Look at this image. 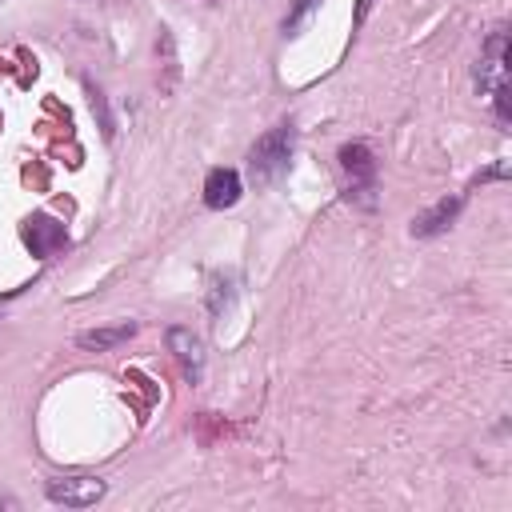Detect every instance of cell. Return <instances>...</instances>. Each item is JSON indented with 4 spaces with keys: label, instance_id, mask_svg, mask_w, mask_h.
<instances>
[{
    "label": "cell",
    "instance_id": "9c48e42d",
    "mask_svg": "<svg viewBox=\"0 0 512 512\" xmlns=\"http://www.w3.org/2000/svg\"><path fill=\"white\" fill-rule=\"evenodd\" d=\"M128 336H136V324H112V328H92V332H80L76 336V348H84V352H108V348H116V344H124Z\"/></svg>",
    "mask_w": 512,
    "mask_h": 512
},
{
    "label": "cell",
    "instance_id": "8fae6325",
    "mask_svg": "<svg viewBox=\"0 0 512 512\" xmlns=\"http://www.w3.org/2000/svg\"><path fill=\"white\" fill-rule=\"evenodd\" d=\"M316 4H320V0H292L288 16H284V24H280V28H284V36H296V32H300V24L316 12Z\"/></svg>",
    "mask_w": 512,
    "mask_h": 512
},
{
    "label": "cell",
    "instance_id": "52a82bcc",
    "mask_svg": "<svg viewBox=\"0 0 512 512\" xmlns=\"http://www.w3.org/2000/svg\"><path fill=\"white\" fill-rule=\"evenodd\" d=\"M168 352L180 360L184 376L196 384L200 372H204V344H200V336H192V328H168Z\"/></svg>",
    "mask_w": 512,
    "mask_h": 512
},
{
    "label": "cell",
    "instance_id": "5b68a950",
    "mask_svg": "<svg viewBox=\"0 0 512 512\" xmlns=\"http://www.w3.org/2000/svg\"><path fill=\"white\" fill-rule=\"evenodd\" d=\"M240 192H244V184H240V172L236 168H212L204 176V204L216 208V212L232 208L240 200Z\"/></svg>",
    "mask_w": 512,
    "mask_h": 512
},
{
    "label": "cell",
    "instance_id": "3957f363",
    "mask_svg": "<svg viewBox=\"0 0 512 512\" xmlns=\"http://www.w3.org/2000/svg\"><path fill=\"white\" fill-rule=\"evenodd\" d=\"M500 88H508V28H492L488 32L480 64H476V92L492 96Z\"/></svg>",
    "mask_w": 512,
    "mask_h": 512
},
{
    "label": "cell",
    "instance_id": "277c9868",
    "mask_svg": "<svg viewBox=\"0 0 512 512\" xmlns=\"http://www.w3.org/2000/svg\"><path fill=\"white\" fill-rule=\"evenodd\" d=\"M104 492L108 484L100 476H52L44 484V496L64 508H92L96 500H104Z\"/></svg>",
    "mask_w": 512,
    "mask_h": 512
},
{
    "label": "cell",
    "instance_id": "7c38bea8",
    "mask_svg": "<svg viewBox=\"0 0 512 512\" xmlns=\"http://www.w3.org/2000/svg\"><path fill=\"white\" fill-rule=\"evenodd\" d=\"M368 4H372V0H360V12H356V20H360V16L368 12Z\"/></svg>",
    "mask_w": 512,
    "mask_h": 512
},
{
    "label": "cell",
    "instance_id": "8992f818",
    "mask_svg": "<svg viewBox=\"0 0 512 512\" xmlns=\"http://www.w3.org/2000/svg\"><path fill=\"white\" fill-rule=\"evenodd\" d=\"M24 244L32 248V256H52L56 248L68 244V232L52 216H32V220H24Z\"/></svg>",
    "mask_w": 512,
    "mask_h": 512
},
{
    "label": "cell",
    "instance_id": "ba28073f",
    "mask_svg": "<svg viewBox=\"0 0 512 512\" xmlns=\"http://www.w3.org/2000/svg\"><path fill=\"white\" fill-rule=\"evenodd\" d=\"M460 208H464V196H452V200H440V204H432L428 212H420V216L412 220V236L428 240V236H440V232H448V228L456 224Z\"/></svg>",
    "mask_w": 512,
    "mask_h": 512
},
{
    "label": "cell",
    "instance_id": "7a4b0ae2",
    "mask_svg": "<svg viewBox=\"0 0 512 512\" xmlns=\"http://www.w3.org/2000/svg\"><path fill=\"white\" fill-rule=\"evenodd\" d=\"M340 168L348 176V200L372 208L376 204V160H372V148L364 140H352L340 148Z\"/></svg>",
    "mask_w": 512,
    "mask_h": 512
},
{
    "label": "cell",
    "instance_id": "30bf717a",
    "mask_svg": "<svg viewBox=\"0 0 512 512\" xmlns=\"http://www.w3.org/2000/svg\"><path fill=\"white\" fill-rule=\"evenodd\" d=\"M236 292H240V272H216L212 276V288H208V316H224L228 308H232V300H236Z\"/></svg>",
    "mask_w": 512,
    "mask_h": 512
},
{
    "label": "cell",
    "instance_id": "6da1fadb",
    "mask_svg": "<svg viewBox=\"0 0 512 512\" xmlns=\"http://www.w3.org/2000/svg\"><path fill=\"white\" fill-rule=\"evenodd\" d=\"M292 148H296V128H292L288 120H280L276 128H268V132L252 144V152H248L252 180H260V184L280 180V176L288 172V164H292Z\"/></svg>",
    "mask_w": 512,
    "mask_h": 512
}]
</instances>
